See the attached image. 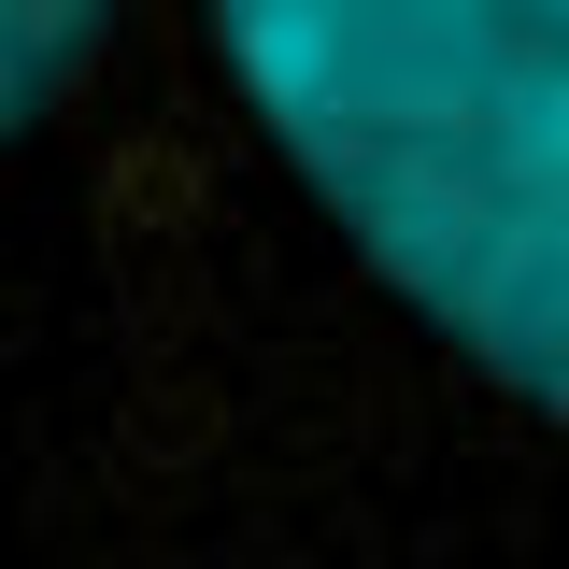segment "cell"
Masks as SVG:
<instances>
[{
    "label": "cell",
    "instance_id": "cell-1",
    "mask_svg": "<svg viewBox=\"0 0 569 569\" xmlns=\"http://www.w3.org/2000/svg\"><path fill=\"white\" fill-rule=\"evenodd\" d=\"M399 328L569 441V0H157Z\"/></svg>",
    "mask_w": 569,
    "mask_h": 569
},
{
    "label": "cell",
    "instance_id": "cell-2",
    "mask_svg": "<svg viewBox=\"0 0 569 569\" xmlns=\"http://www.w3.org/2000/svg\"><path fill=\"white\" fill-rule=\"evenodd\" d=\"M129 14L142 0H0V157L43 129V114H71V86L100 71V43Z\"/></svg>",
    "mask_w": 569,
    "mask_h": 569
}]
</instances>
